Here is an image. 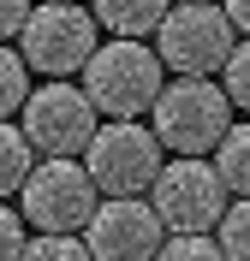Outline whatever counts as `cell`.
<instances>
[{"label": "cell", "mask_w": 250, "mask_h": 261, "mask_svg": "<svg viewBox=\"0 0 250 261\" xmlns=\"http://www.w3.org/2000/svg\"><path fill=\"white\" fill-rule=\"evenodd\" d=\"M226 202H233V190H226V178L215 172L209 154H179L149 184V208L161 214L167 231H215Z\"/></svg>", "instance_id": "obj_7"}, {"label": "cell", "mask_w": 250, "mask_h": 261, "mask_svg": "<svg viewBox=\"0 0 250 261\" xmlns=\"http://www.w3.org/2000/svg\"><path fill=\"white\" fill-rule=\"evenodd\" d=\"M18 113H24V137H30V148L42 161H83V148H89V137L101 125L96 101L72 77H48L42 89H30Z\"/></svg>", "instance_id": "obj_3"}, {"label": "cell", "mask_w": 250, "mask_h": 261, "mask_svg": "<svg viewBox=\"0 0 250 261\" xmlns=\"http://www.w3.org/2000/svg\"><path fill=\"white\" fill-rule=\"evenodd\" d=\"M24 95H30V65H24V54L0 48V119H12Z\"/></svg>", "instance_id": "obj_15"}, {"label": "cell", "mask_w": 250, "mask_h": 261, "mask_svg": "<svg viewBox=\"0 0 250 261\" xmlns=\"http://www.w3.org/2000/svg\"><path fill=\"white\" fill-rule=\"evenodd\" d=\"M18 261H89L78 231H42V238H24Z\"/></svg>", "instance_id": "obj_14"}, {"label": "cell", "mask_w": 250, "mask_h": 261, "mask_svg": "<svg viewBox=\"0 0 250 261\" xmlns=\"http://www.w3.org/2000/svg\"><path fill=\"white\" fill-rule=\"evenodd\" d=\"M167 6H173V0H89L96 24H107L113 36H131V42H143V36L161 24Z\"/></svg>", "instance_id": "obj_10"}, {"label": "cell", "mask_w": 250, "mask_h": 261, "mask_svg": "<svg viewBox=\"0 0 250 261\" xmlns=\"http://www.w3.org/2000/svg\"><path fill=\"white\" fill-rule=\"evenodd\" d=\"M220 89H226L233 107H244V113H250V36L226 54V65H220Z\"/></svg>", "instance_id": "obj_17"}, {"label": "cell", "mask_w": 250, "mask_h": 261, "mask_svg": "<svg viewBox=\"0 0 250 261\" xmlns=\"http://www.w3.org/2000/svg\"><path fill=\"white\" fill-rule=\"evenodd\" d=\"M220 12L233 18V30H238V36H250V0H220Z\"/></svg>", "instance_id": "obj_20"}, {"label": "cell", "mask_w": 250, "mask_h": 261, "mask_svg": "<svg viewBox=\"0 0 250 261\" xmlns=\"http://www.w3.org/2000/svg\"><path fill=\"white\" fill-rule=\"evenodd\" d=\"M149 113H155L149 130L161 137V148H173V154H215V143L233 125V101H226V89L215 77H173V83H161Z\"/></svg>", "instance_id": "obj_2"}, {"label": "cell", "mask_w": 250, "mask_h": 261, "mask_svg": "<svg viewBox=\"0 0 250 261\" xmlns=\"http://www.w3.org/2000/svg\"><path fill=\"white\" fill-rule=\"evenodd\" d=\"M18 249H24V220L0 202V261H18Z\"/></svg>", "instance_id": "obj_18"}, {"label": "cell", "mask_w": 250, "mask_h": 261, "mask_svg": "<svg viewBox=\"0 0 250 261\" xmlns=\"http://www.w3.org/2000/svg\"><path fill=\"white\" fill-rule=\"evenodd\" d=\"M161 137H155L143 119H107V125H96V137H89V148H83V172L96 178L101 196H143L155 184V172H161Z\"/></svg>", "instance_id": "obj_6"}, {"label": "cell", "mask_w": 250, "mask_h": 261, "mask_svg": "<svg viewBox=\"0 0 250 261\" xmlns=\"http://www.w3.org/2000/svg\"><path fill=\"white\" fill-rule=\"evenodd\" d=\"M215 172L226 178L233 196H250V119L244 125H226V137L215 143Z\"/></svg>", "instance_id": "obj_12"}, {"label": "cell", "mask_w": 250, "mask_h": 261, "mask_svg": "<svg viewBox=\"0 0 250 261\" xmlns=\"http://www.w3.org/2000/svg\"><path fill=\"white\" fill-rule=\"evenodd\" d=\"M215 244H220L226 261H250V196L226 202V214H220V226H215Z\"/></svg>", "instance_id": "obj_13"}, {"label": "cell", "mask_w": 250, "mask_h": 261, "mask_svg": "<svg viewBox=\"0 0 250 261\" xmlns=\"http://www.w3.org/2000/svg\"><path fill=\"white\" fill-rule=\"evenodd\" d=\"M161 54L131 42V36H113L107 48L89 54L83 65V95L96 101L101 119H143L161 95Z\"/></svg>", "instance_id": "obj_1"}, {"label": "cell", "mask_w": 250, "mask_h": 261, "mask_svg": "<svg viewBox=\"0 0 250 261\" xmlns=\"http://www.w3.org/2000/svg\"><path fill=\"white\" fill-rule=\"evenodd\" d=\"M18 48H24V65L42 71V77H72L89 65L96 42V12L78 6V0H36L24 30H18Z\"/></svg>", "instance_id": "obj_4"}, {"label": "cell", "mask_w": 250, "mask_h": 261, "mask_svg": "<svg viewBox=\"0 0 250 261\" xmlns=\"http://www.w3.org/2000/svg\"><path fill=\"white\" fill-rule=\"evenodd\" d=\"M30 166H36V148H30V137H24V125L0 119V202L24 190Z\"/></svg>", "instance_id": "obj_11"}, {"label": "cell", "mask_w": 250, "mask_h": 261, "mask_svg": "<svg viewBox=\"0 0 250 261\" xmlns=\"http://www.w3.org/2000/svg\"><path fill=\"white\" fill-rule=\"evenodd\" d=\"M161 214L143 202V196H101L89 226L78 231L89 261H155L161 249Z\"/></svg>", "instance_id": "obj_9"}, {"label": "cell", "mask_w": 250, "mask_h": 261, "mask_svg": "<svg viewBox=\"0 0 250 261\" xmlns=\"http://www.w3.org/2000/svg\"><path fill=\"white\" fill-rule=\"evenodd\" d=\"M155 54L161 65H173L179 77H215L226 54L238 48V30L233 18L220 12L215 0H179V6H167V18L155 24Z\"/></svg>", "instance_id": "obj_5"}, {"label": "cell", "mask_w": 250, "mask_h": 261, "mask_svg": "<svg viewBox=\"0 0 250 261\" xmlns=\"http://www.w3.org/2000/svg\"><path fill=\"white\" fill-rule=\"evenodd\" d=\"M30 6H36V0H0V42H12V36L24 30Z\"/></svg>", "instance_id": "obj_19"}, {"label": "cell", "mask_w": 250, "mask_h": 261, "mask_svg": "<svg viewBox=\"0 0 250 261\" xmlns=\"http://www.w3.org/2000/svg\"><path fill=\"white\" fill-rule=\"evenodd\" d=\"M155 261H226V255H220V244L209 231H173V238H161Z\"/></svg>", "instance_id": "obj_16"}, {"label": "cell", "mask_w": 250, "mask_h": 261, "mask_svg": "<svg viewBox=\"0 0 250 261\" xmlns=\"http://www.w3.org/2000/svg\"><path fill=\"white\" fill-rule=\"evenodd\" d=\"M96 202H101V190L83 172V161H36L24 190H18V208L36 231H83Z\"/></svg>", "instance_id": "obj_8"}]
</instances>
